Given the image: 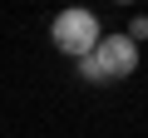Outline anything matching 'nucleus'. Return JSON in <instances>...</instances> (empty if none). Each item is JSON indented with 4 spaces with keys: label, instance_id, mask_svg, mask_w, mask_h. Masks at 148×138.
Wrapping results in <instances>:
<instances>
[{
    "label": "nucleus",
    "instance_id": "obj_2",
    "mask_svg": "<svg viewBox=\"0 0 148 138\" xmlns=\"http://www.w3.org/2000/svg\"><path fill=\"white\" fill-rule=\"evenodd\" d=\"M94 59H99V69H104V79L119 84V79H128L133 69H138V44H133L128 35H104V40L94 44Z\"/></svg>",
    "mask_w": 148,
    "mask_h": 138
},
{
    "label": "nucleus",
    "instance_id": "obj_1",
    "mask_svg": "<svg viewBox=\"0 0 148 138\" xmlns=\"http://www.w3.org/2000/svg\"><path fill=\"white\" fill-rule=\"evenodd\" d=\"M49 40L59 44V54H69V59H84L99 40H104V30H99V20L89 15V10H59L54 15V25H49Z\"/></svg>",
    "mask_w": 148,
    "mask_h": 138
},
{
    "label": "nucleus",
    "instance_id": "obj_3",
    "mask_svg": "<svg viewBox=\"0 0 148 138\" xmlns=\"http://www.w3.org/2000/svg\"><path fill=\"white\" fill-rule=\"evenodd\" d=\"M128 40L138 44V40H148V15H133V25H128Z\"/></svg>",
    "mask_w": 148,
    "mask_h": 138
}]
</instances>
